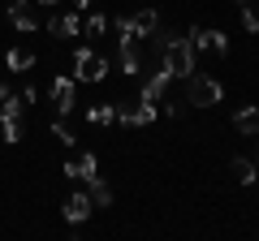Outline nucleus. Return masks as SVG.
<instances>
[{"instance_id": "nucleus-1", "label": "nucleus", "mask_w": 259, "mask_h": 241, "mask_svg": "<svg viewBox=\"0 0 259 241\" xmlns=\"http://www.w3.org/2000/svg\"><path fill=\"white\" fill-rule=\"evenodd\" d=\"M160 61H164V74L168 78H190L194 74V47H190V39L173 35L164 47H160Z\"/></svg>"}, {"instance_id": "nucleus-2", "label": "nucleus", "mask_w": 259, "mask_h": 241, "mask_svg": "<svg viewBox=\"0 0 259 241\" xmlns=\"http://www.w3.org/2000/svg\"><path fill=\"white\" fill-rule=\"evenodd\" d=\"M186 99H190V108H216L225 99V86L207 74H190L186 78Z\"/></svg>"}, {"instance_id": "nucleus-3", "label": "nucleus", "mask_w": 259, "mask_h": 241, "mask_svg": "<svg viewBox=\"0 0 259 241\" xmlns=\"http://www.w3.org/2000/svg\"><path fill=\"white\" fill-rule=\"evenodd\" d=\"M143 65H147V39L121 30V74H143Z\"/></svg>"}, {"instance_id": "nucleus-4", "label": "nucleus", "mask_w": 259, "mask_h": 241, "mask_svg": "<svg viewBox=\"0 0 259 241\" xmlns=\"http://www.w3.org/2000/svg\"><path fill=\"white\" fill-rule=\"evenodd\" d=\"M74 74H78V82H104V74H108V61H104L100 52H91V47H78V56H74Z\"/></svg>"}, {"instance_id": "nucleus-5", "label": "nucleus", "mask_w": 259, "mask_h": 241, "mask_svg": "<svg viewBox=\"0 0 259 241\" xmlns=\"http://www.w3.org/2000/svg\"><path fill=\"white\" fill-rule=\"evenodd\" d=\"M190 47H194V52H216V56H225V52H229V39H225L221 30L194 26V30H190Z\"/></svg>"}, {"instance_id": "nucleus-6", "label": "nucleus", "mask_w": 259, "mask_h": 241, "mask_svg": "<svg viewBox=\"0 0 259 241\" xmlns=\"http://www.w3.org/2000/svg\"><path fill=\"white\" fill-rule=\"evenodd\" d=\"M9 22L18 30H39V9H35V0H13L9 5Z\"/></svg>"}, {"instance_id": "nucleus-7", "label": "nucleus", "mask_w": 259, "mask_h": 241, "mask_svg": "<svg viewBox=\"0 0 259 241\" xmlns=\"http://www.w3.org/2000/svg\"><path fill=\"white\" fill-rule=\"evenodd\" d=\"M74 99H78L74 78H56V82H52V103H56V112H74Z\"/></svg>"}, {"instance_id": "nucleus-8", "label": "nucleus", "mask_w": 259, "mask_h": 241, "mask_svg": "<svg viewBox=\"0 0 259 241\" xmlns=\"http://www.w3.org/2000/svg\"><path fill=\"white\" fill-rule=\"evenodd\" d=\"M91 211H95L91 194H69V198H65V220H69V224H82Z\"/></svg>"}, {"instance_id": "nucleus-9", "label": "nucleus", "mask_w": 259, "mask_h": 241, "mask_svg": "<svg viewBox=\"0 0 259 241\" xmlns=\"http://www.w3.org/2000/svg\"><path fill=\"white\" fill-rule=\"evenodd\" d=\"M168 82H173V78H168V74H164V65H160L156 74H151L147 82H143V95H139V99H147V103H160V99H164V91H168Z\"/></svg>"}, {"instance_id": "nucleus-10", "label": "nucleus", "mask_w": 259, "mask_h": 241, "mask_svg": "<svg viewBox=\"0 0 259 241\" xmlns=\"http://www.w3.org/2000/svg\"><path fill=\"white\" fill-rule=\"evenodd\" d=\"M65 176H74V181H91L95 176V155H78V159H69V164H65Z\"/></svg>"}, {"instance_id": "nucleus-11", "label": "nucleus", "mask_w": 259, "mask_h": 241, "mask_svg": "<svg viewBox=\"0 0 259 241\" xmlns=\"http://www.w3.org/2000/svg\"><path fill=\"white\" fill-rule=\"evenodd\" d=\"M125 22H130V30H134V35H143V39H147L151 30L160 26V18H156V9H139V13H134V18H125Z\"/></svg>"}, {"instance_id": "nucleus-12", "label": "nucleus", "mask_w": 259, "mask_h": 241, "mask_svg": "<svg viewBox=\"0 0 259 241\" xmlns=\"http://www.w3.org/2000/svg\"><path fill=\"white\" fill-rule=\"evenodd\" d=\"M229 172H233V181H242V186H250V181H259V168L250 164L246 155H233V164H229Z\"/></svg>"}, {"instance_id": "nucleus-13", "label": "nucleus", "mask_w": 259, "mask_h": 241, "mask_svg": "<svg viewBox=\"0 0 259 241\" xmlns=\"http://www.w3.org/2000/svg\"><path fill=\"white\" fill-rule=\"evenodd\" d=\"M48 30H52V35H61V39L78 35V13H65V18H52V22H48Z\"/></svg>"}, {"instance_id": "nucleus-14", "label": "nucleus", "mask_w": 259, "mask_h": 241, "mask_svg": "<svg viewBox=\"0 0 259 241\" xmlns=\"http://www.w3.org/2000/svg\"><path fill=\"white\" fill-rule=\"evenodd\" d=\"M233 125H238V134H259V108H242Z\"/></svg>"}, {"instance_id": "nucleus-15", "label": "nucleus", "mask_w": 259, "mask_h": 241, "mask_svg": "<svg viewBox=\"0 0 259 241\" xmlns=\"http://www.w3.org/2000/svg\"><path fill=\"white\" fill-rule=\"evenodd\" d=\"M5 61H9V69H30L35 65V52H30V47H9V56H5Z\"/></svg>"}, {"instance_id": "nucleus-16", "label": "nucleus", "mask_w": 259, "mask_h": 241, "mask_svg": "<svg viewBox=\"0 0 259 241\" xmlns=\"http://www.w3.org/2000/svg\"><path fill=\"white\" fill-rule=\"evenodd\" d=\"M87 186H91V190H87V194H91V203H95V207H112V190L104 186L100 176H91V181H87Z\"/></svg>"}, {"instance_id": "nucleus-17", "label": "nucleus", "mask_w": 259, "mask_h": 241, "mask_svg": "<svg viewBox=\"0 0 259 241\" xmlns=\"http://www.w3.org/2000/svg\"><path fill=\"white\" fill-rule=\"evenodd\" d=\"M0 134H5V142H22V120L18 116H0Z\"/></svg>"}, {"instance_id": "nucleus-18", "label": "nucleus", "mask_w": 259, "mask_h": 241, "mask_svg": "<svg viewBox=\"0 0 259 241\" xmlns=\"http://www.w3.org/2000/svg\"><path fill=\"white\" fill-rule=\"evenodd\" d=\"M87 116H91V125H112V120H117V108H112V103H95Z\"/></svg>"}, {"instance_id": "nucleus-19", "label": "nucleus", "mask_w": 259, "mask_h": 241, "mask_svg": "<svg viewBox=\"0 0 259 241\" xmlns=\"http://www.w3.org/2000/svg\"><path fill=\"white\" fill-rule=\"evenodd\" d=\"M87 39H100L104 35V30H108V18H104V13H91V18H87Z\"/></svg>"}, {"instance_id": "nucleus-20", "label": "nucleus", "mask_w": 259, "mask_h": 241, "mask_svg": "<svg viewBox=\"0 0 259 241\" xmlns=\"http://www.w3.org/2000/svg\"><path fill=\"white\" fill-rule=\"evenodd\" d=\"M242 26L259 30V0H246V9H242Z\"/></svg>"}, {"instance_id": "nucleus-21", "label": "nucleus", "mask_w": 259, "mask_h": 241, "mask_svg": "<svg viewBox=\"0 0 259 241\" xmlns=\"http://www.w3.org/2000/svg\"><path fill=\"white\" fill-rule=\"evenodd\" d=\"M52 134H56V138L65 142V147H74V142H78L74 134H69V125H65V120H52Z\"/></svg>"}, {"instance_id": "nucleus-22", "label": "nucleus", "mask_w": 259, "mask_h": 241, "mask_svg": "<svg viewBox=\"0 0 259 241\" xmlns=\"http://www.w3.org/2000/svg\"><path fill=\"white\" fill-rule=\"evenodd\" d=\"M160 112H164V116H182V103L177 99H160Z\"/></svg>"}, {"instance_id": "nucleus-23", "label": "nucleus", "mask_w": 259, "mask_h": 241, "mask_svg": "<svg viewBox=\"0 0 259 241\" xmlns=\"http://www.w3.org/2000/svg\"><path fill=\"white\" fill-rule=\"evenodd\" d=\"M9 99H13V95H9V86H0V116H5V108H9Z\"/></svg>"}, {"instance_id": "nucleus-24", "label": "nucleus", "mask_w": 259, "mask_h": 241, "mask_svg": "<svg viewBox=\"0 0 259 241\" xmlns=\"http://www.w3.org/2000/svg\"><path fill=\"white\" fill-rule=\"evenodd\" d=\"M78 5H82V9H87V5H100V0H78Z\"/></svg>"}, {"instance_id": "nucleus-25", "label": "nucleus", "mask_w": 259, "mask_h": 241, "mask_svg": "<svg viewBox=\"0 0 259 241\" xmlns=\"http://www.w3.org/2000/svg\"><path fill=\"white\" fill-rule=\"evenodd\" d=\"M35 5H44V9H48V5H56V0H35Z\"/></svg>"}, {"instance_id": "nucleus-26", "label": "nucleus", "mask_w": 259, "mask_h": 241, "mask_svg": "<svg viewBox=\"0 0 259 241\" xmlns=\"http://www.w3.org/2000/svg\"><path fill=\"white\" fill-rule=\"evenodd\" d=\"M238 5H246V0H238Z\"/></svg>"}, {"instance_id": "nucleus-27", "label": "nucleus", "mask_w": 259, "mask_h": 241, "mask_svg": "<svg viewBox=\"0 0 259 241\" xmlns=\"http://www.w3.org/2000/svg\"><path fill=\"white\" fill-rule=\"evenodd\" d=\"M255 168H259V164H255Z\"/></svg>"}]
</instances>
